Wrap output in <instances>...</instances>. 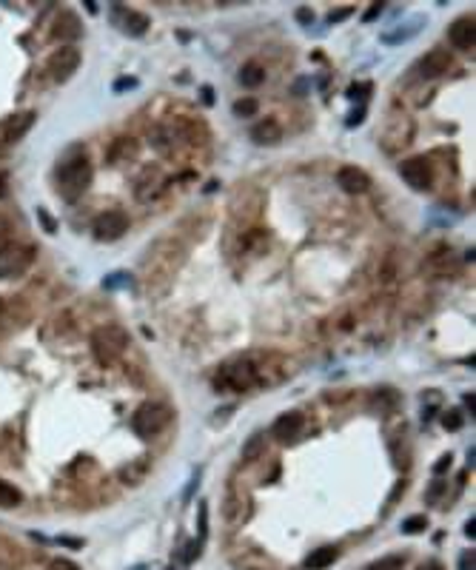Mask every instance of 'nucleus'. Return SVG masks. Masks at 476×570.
<instances>
[{
    "instance_id": "obj_1",
    "label": "nucleus",
    "mask_w": 476,
    "mask_h": 570,
    "mask_svg": "<svg viewBox=\"0 0 476 570\" xmlns=\"http://www.w3.org/2000/svg\"><path fill=\"white\" fill-rule=\"evenodd\" d=\"M89 186H92V163L83 152L66 157L57 166V194L63 200L75 202L78 197H83L89 191Z\"/></svg>"
},
{
    "instance_id": "obj_2",
    "label": "nucleus",
    "mask_w": 476,
    "mask_h": 570,
    "mask_svg": "<svg viewBox=\"0 0 476 570\" xmlns=\"http://www.w3.org/2000/svg\"><path fill=\"white\" fill-rule=\"evenodd\" d=\"M128 348V331L120 325H103L92 334V353L100 365H111Z\"/></svg>"
},
{
    "instance_id": "obj_3",
    "label": "nucleus",
    "mask_w": 476,
    "mask_h": 570,
    "mask_svg": "<svg viewBox=\"0 0 476 570\" xmlns=\"http://www.w3.org/2000/svg\"><path fill=\"white\" fill-rule=\"evenodd\" d=\"M214 382H217L220 391H248V388L262 382V371L251 360H240V363L223 365Z\"/></svg>"
},
{
    "instance_id": "obj_4",
    "label": "nucleus",
    "mask_w": 476,
    "mask_h": 570,
    "mask_svg": "<svg viewBox=\"0 0 476 570\" xmlns=\"http://www.w3.org/2000/svg\"><path fill=\"white\" fill-rule=\"evenodd\" d=\"M169 419H171V411L166 405L146 402V405H140L138 411H134L131 428H134V434H138L140 439H149V437H154V434L163 431V428L169 425Z\"/></svg>"
},
{
    "instance_id": "obj_5",
    "label": "nucleus",
    "mask_w": 476,
    "mask_h": 570,
    "mask_svg": "<svg viewBox=\"0 0 476 570\" xmlns=\"http://www.w3.org/2000/svg\"><path fill=\"white\" fill-rule=\"evenodd\" d=\"M35 262V248L23 243H4L0 245V279L20 277Z\"/></svg>"
},
{
    "instance_id": "obj_6",
    "label": "nucleus",
    "mask_w": 476,
    "mask_h": 570,
    "mask_svg": "<svg viewBox=\"0 0 476 570\" xmlns=\"http://www.w3.org/2000/svg\"><path fill=\"white\" fill-rule=\"evenodd\" d=\"M411 137H414V120L408 117V114H393L388 120L382 137H379V146L388 154H396V152H402L408 146V142H411Z\"/></svg>"
},
{
    "instance_id": "obj_7",
    "label": "nucleus",
    "mask_w": 476,
    "mask_h": 570,
    "mask_svg": "<svg viewBox=\"0 0 476 570\" xmlns=\"http://www.w3.org/2000/svg\"><path fill=\"white\" fill-rule=\"evenodd\" d=\"M126 231H128V217H126V211H120V208H111V211L97 214L94 223H92V234H94V240H100V243H114V240H120Z\"/></svg>"
},
{
    "instance_id": "obj_8",
    "label": "nucleus",
    "mask_w": 476,
    "mask_h": 570,
    "mask_svg": "<svg viewBox=\"0 0 476 570\" xmlns=\"http://www.w3.org/2000/svg\"><path fill=\"white\" fill-rule=\"evenodd\" d=\"M80 68V51L75 46H60L49 57V75L54 83H66Z\"/></svg>"
},
{
    "instance_id": "obj_9",
    "label": "nucleus",
    "mask_w": 476,
    "mask_h": 570,
    "mask_svg": "<svg viewBox=\"0 0 476 570\" xmlns=\"http://www.w3.org/2000/svg\"><path fill=\"white\" fill-rule=\"evenodd\" d=\"M399 174L402 180L411 186L414 191H428L431 183H434V171H431V163L425 157H408L399 163Z\"/></svg>"
},
{
    "instance_id": "obj_10",
    "label": "nucleus",
    "mask_w": 476,
    "mask_h": 570,
    "mask_svg": "<svg viewBox=\"0 0 476 570\" xmlns=\"http://www.w3.org/2000/svg\"><path fill=\"white\" fill-rule=\"evenodd\" d=\"M35 111H15L6 120H0V142H18L35 126Z\"/></svg>"
},
{
    "instance_id": "obj_11",
    "label": "nucleus",
    "mask_w": 476,
    "mask_h": 570,
    "mask_svg": "<svg viewBox=\"0 0 476 570\" xmlns=\"http://www.w3.org/2000/svg\"><path fill=\"white\" fill-rule=\"evenodd\" d=\"M114 23L120 26V32H126L131 37H140L149 29V18L146 15L134 12V9H126V6H114Z\"/></svg>"
},
{
    "instance_id": "obj_12",
    "label": "nucleus",
    "mask_w": 476,
    "mask_h": 570,
    "mask_svg": "<svg viewBox=\"0 0 476 570\" xmlns=\"http://www.w3.org/2000/svg\"><path fill=\"white\" fill-rule=\"evenodd\" d=\"M336 183H339V188L348 191V194H365L371 188V177L362 169H357V166H343V169H339L336 171Z\"/></svg>"
},
{
    "instance_id": "obj_13",
    "label": "nucleus",
    "mask_w": 476,
    "mask_h": 570,
    "mask_svg": "<svg viewBox=\"0 0 476 570\" xmlns=\"http://www.w3.org/2000/svg\"><path fill=\"white\" fill-rule=\"evenodd\" d=\"M451 63H453V57L448 54V49H434L420 60V75L422 78H439L451 68Z\"/></svg>"
},
{
    "instance_id": "obj_14",
    "label": "nucleus",
    "mask_w": 476,
    "mask_h": 570,
    "mask_svg": "<svg viewBox=\"0 0 476 570\" xmlns=\"http://www.w3.org/2000/svg\"><path fill=\"white\" fill-rule=\"evenodd\" d=\"M448 40L456 49H473V43H476V23H473V18L453 20L451 29H448Z\"/></svg>"
},
{
    "instance_id": "obj_15",
    "label": "nucleus",
    "mask_w": 476,
    "mask_h": 570,
    "mask_svg": "<svg viewBox=\"0 0 476 570\" xmlns=\"http://www.w3.org/2000/svg\"><path fill=\"white\" fill-rule=\"evenodd\" d=\"M300 428H303V413H300V411H288V413H283V416L274 422L271 434H274L280 442H294L297 434H300Z\"/></svg>"
},
{
    "instance_id": "obj_16",
    "label": "nucleus",
    "mask_w": 476,
    "mask_h": 570,
    "mask_svg": "<svg viewBox=\"0 0 476 570\" xmlns=\"http://www.w3.org/2000/svg\"><path fill=\"white\" fill-rule=\"evenodd\" d=\"M163 177H160V171L157 169H146L143 171V177L138 180V186H134V191H138V197L140 200H154L160 191H163Z\"/></svg>"
},
{
    "instance_id": "obj_17",
    "label": "nucleus",
    "mask_w": 476,
    "mask_h": 570,
    "mask_svg": "<svg viewBox=\"0 0 476 570\" xmlns=\"http://www.w3.org/2000/svg\"><path fill=\"white\" fill-rule=\"evenodd\" d=\"M280 137H283V128L277 126V120H262L251 128V140L257 146H274V142H280Z\"/></svg>"
},
{
    "instance_id": "obj_18",
    "label": "nucleus",
    "mask_w": 476,
    "mask_h": 570,
    "mask_svg": "<svg viewBox=\"0 0 476 570\" xmlns=\"http://www.w3.org/2000/svg\"><path fill=\"white\" fill-rule=\"evenodd\" d=\"M80 35V20L75 12H63L54 23V37L57 40H75Z\"/></svg>"
},
{
    "instance_id": "obj_19",
    "label": "nucleus",
    "mask_w": 476,
    "mask_h": 570,
    "mask_svg": "<svg viewBox=\"0 0 476 570\" xmlns=\"http://www.w3.org/2000/svg\"><path fill=\"white\" fill-rule=\"evenodd\" d=\"M336 556H339V550L336 547H317L308 559H305V567L308 570H322V567H328V564H334L336 562Z\"/></svg>"
},
{
    "instance_id": "obj_20",
    "label": "nucleus",
    "mask_w": 476,
    "mask_h": 570,
    "mask_svg": "<svg viewBox=\"0 0 476 570\" xmlns=\"http://www.w3.org/2000/svg\"><path fill=\"white\" fill-rule=\"evenodd\" d=\"M262 80H265V68H262L260 63H245V66L240 68V83H243L245 89H257Z\"/></svg>"
},
{
    "instance_id": "obj_21",
    "label": "nucleus",
    "mask_w": 476,
    "mask_h": 570,
    "mask_svg": "<svg viewBox=\"0 0 476 570\" xmlns=\"http://www.w3.org/2000/svg\"><path fill=\"white\" fill-rule=\"evenodd\" d=\"M20 502H23V493H20L15 485H9V482L0 479V508L9 511V508H18Z\"/></svg>"
},
{
    "instance_id": "obj_22",
    "label": "nucleus",
    "mask_w": 476,
    "mask_h": 570,
    "mask_svg": "<svg viewBox=\"0 0 476 570\" xmlns=\"http://www.w3.org/2000/svg\"><path fill=\"white\" fill-rule=\"evenodd\" d=\"M240 496H237V490L234 487H228V493H226V505H223V514H226V519L228 522H237L240 519Z\"/></svg>"
},
{
    "instance_id": "obj_23",
    "label": "nucleus",
    "mask_w": 476,
    "mask_h": 570,
    "mask_svg": "<svg viewBox=\"0 0 476 570\" xmlns=\"http://www.w3.org/2000/svg\"><path fill=\"white\" fill-rule=\"evenodd\" d=\"M262 445H265V437H262V434H254V437L243 445V459H245V462H254V459L260 456Z\"/></svg>"
},
{
    "instance_id": "obj_24",
    "label": "nucleus",
    "mask_w": 476,
    "mask_h": 570,
    "mask_svg": "<svg viewBox=\"0 0 476 570\" xmlns=\"http://www.w3.org/2000/svg\"><path fill=\"white\" fill-rule=\"evenodd\" d=\"M402 564H405V559L393 553V556H382V559L371 562L368 570H402Z\"/></svg>"
},
{
    "instance_id": "obj_25",
    "label": "nucleus",
    "mask_w": 476,
    "mask_h": 570,
    "mask_svg": "<svg viewBox=\"0 0 476 570\" xmlns=\"http://www.w3.org/2000/svg\"><path fill=\"white\" fill-rule=\"evenodd\" d=\"M134 154V142L128 140V137H120L114 146H111V152H109V163H120V154Z\"/></svg>"
},
{
    "instance_id": "obj_26",
    "label": "nucleus",
    "mask_w": 476,
    "mask_h": 570,
    "mask_svg": "<svg viewBox=\"0 0 476 570\" xmlns=\"http://www.w3.org/2000/svg\"><path fill=\"white\" fill-rule=\"evenodd\" d=\"M425 528H428V519H425V516H408V519L402 522V533H408V536L425 533Z\"/></svg>"
},
{
    "instance_id": "obj_27",
    "label": "nucleus",
    "mask_w": 476,
    "mask_h": 570,
    "mask_svg": "<svg viewBox=\"0 0 476 570\" xmlns=\"http://www.w3.org/2000/svg\"><path fill=\"white\" fill-rule=\"evenodd\" d=\"M257 111H260V103L254 97H243V100L234 103V114L237 117H254Z\"/></svg>"
},
{
    "instance_id": "obj_28",
    "label": "nucleus",
    "mask_w": 476,
    "mask_h": 570,
    "mask_svg": "<svg viewBox=\"0 0 476 570\" xmlns=\"http://www.w3.org/2000/svg\"><path fill=\"white\" fill-rule=\"evenodd\" d=\"M120 476H123V482H126V485H138V482L146 476V465L140 462L138 468H123V473H120Z\"/></svg>"
},
{
    "instance_id": "obj_29",
    "label": "nucleus",
    "mask_w": 476,
    "mask_h": 570,
    "mask_svg": "<svg viewBox=\"0 0 476 570\" xmlns=\"http://www.w3.org/2000/svg\"><path fill=\"white\" fill-rule=\"evenodd\" d=\"M442 425L448 428V431H459V428H462V413L459 411H445L442 413Z\"/></svg>"
},
{
    "instance_id": "obj_30",
    "label": "nucleus",
    "mask_w": 476,
    "mask_h": 570,
    "mask_svg": "<svg viewBox=\"0 0 476 570\" xmlns=\"http://www.w3.org/2000/svg\"><path fill=\"white\" fill-rule=\"evenodd\" d=\"M200 547H202V542H197V539H191V542H188V545H185V550H183V556H180V559H183V562H185V564H191V562H194V559H197V556H200Z\"/></svg>"
},
{
    "instance_id": "obj_31",
    "label": "nucleus",
    "mask_w": 476,
    "mask_h": 570,
    "mask_svg": "<svg viewBox=\"0 0 476 570\" xmlns=\"http://www.w3.org/2000/svg\"><path fill=\"white\" fill-rule=\"evenodd\" d=\"M351 15H354L351 6H346V9H334V12L328 15V23H339V20H346V18H351Z\"/></svg>"
},
{
    "instance_id": "obj_32",
    "label": "nucleus",
    "mask_w": 476,
    "mask_h": 570,
    "mask_svg": "<svg viewBox=\"0 0 476 570\" xmlns=\"http://www.w3.org/2000/svg\"><path fill=\"white\" fill-rule=\"evenodd\" d=\"M49 570H80L75 562H69V559H54L51 564H49Z\"/></svg>"
},
{
    "instance_id": "obj_33",
    "label": "nucleus",
    "mask_w": 476,
    "mask_h": 570,
    "mask_svg": "<svg viewBox=\"0 0 476 570\" xmlns=\"http://www.w3.org/2000/svg\"><path fill=\"white\" fill-rule=\"evenodd\" d=\"M206 528H209V508L206 502H200V533L206 536Z\"/></svg>"
},
{
    "instance_id": "obj_34",
    "label": "nucleus",
    "mask_w": 476,
    "mask_h": 570,
    "mask_svg": "<svg viewBox=\"0 0 476 570\" xmlns=\"http://www.w3.org/2000/svg\"><path fill=\"white\" fill-rule=\"evenodd\" d=\"M379 12H382V4H374V6H371L365 15H362V20H365V23H371V20H377V18H379Z\"/></svg>"
},
{
    "instance_id": "obj_35",
    "label": "nucleus",
    "mask_w": 476,
    "mask_h": 570,
    "mask_svg": "<svg viewBox=\"0 0 476 570\" xmlns=\"http://www.w3.org/2000/svg\"><path fill=\"white\" fill-rule=\"evenodd\" d=\"M134 86H138V80H134V78H123V80H117V83H114V92H123V89H134Z\"/></svg>"
},
{
    "instance_id": "obj_36",
    "label": "nucleus",
    "mask_w": 476,
    "mask_h": 570,
    "mask_svg": "<svg viewBox=\"0 0 476 570\" xmlns=\"http://www.w3.org/2000/svg\"><path fill=\"white\" fill-rule=\"evenodd\" d=\"M365 120V109H357L351 117H348V128H354V126H360Z\"/></svg>"
},
{
    "instance_id": "obj_37",
    "label": "nucleus",
    "mask_w": 476,
    "mask_h": 570,
    "mask_svg": "<svg viewBox=\"0 0 476 570\" xmlns=\"http://www.w3.org/2000/svg\"><path fill=\"white\" fill-rule=\"evenodd\" d=\"M448 468H451V454H445V456H442V459L434 465V473H445Z\"/></svg>"
},
{
    "instance_id": "obj_38",
    "label": "nucleus",
    "mask_w": 476,
    "mask_h": 570,
    "mask_svg": "<svg viewBox=\"0 0 476 570\" xmlns=\"http://www.w3.org/2000/svg\"><path fill=\"white\" fill-rule=\"evenodd\" d=\"M6 231H9V220L4 217V214H0V245L6 243Z\"/></svg>"
},
{
    "instance_id": "obj_39",
    "label": "nucleus",
    "mask_w": 476,
    "mask_h": 570,
    "mask_svg": "<svg viewBox=\"0 0 476 570\" xmlns=\"http://www.w3.org/2000/svg\"><path fill=\"white\" fill-rule=\"evenodd\" d=\"M297 20H303V23H311V20H314V12L303 6V9H297Z\"/></svg>"
},
{
    "instance_id": "obj_40",
    "label": "nucleus",
    "mask_w": 476,
    "mask_h": 570,
    "mask_svg": "<svg viewBox=\"0 0 476 570\" xmlns=\"http://www.w3.org/2000/svg\"><path fill=\"white\" fill-rule=\"evenodd\" d=\"M465 536H470V539L476 536V519H473V516L465 522Z\"/></svg>"
},
{
    "instance_id": "obj_41",
    "label": "nucleus",
    "mask_w": 476,
    "mask_h": 570,
    "mask_svg": "<svg viewBox=\"0 0 476 570\" xmlns=\"http://www.w3.org/2000/svg\"><path fill=\"white\" fill-rule=\"evenodd\" d=\"M462 402H465V408L470 411V416H473V408H476V399H473V394H465L462 396Z\"/></svg>"
},
{
    "instance_id": "obj_42",
    "label": "nucleus",
    "mask_w": 476,
    "mask_h": 570,
    "mask_svg": "<svg viewBox=\"0 0 476 570\" xmlns=\"http://www.w3.org/2000/svg\"><path fill=\"white\" fill-rule=\"evenodd\" d=\"M420 570H442V564H439V562H428V564H422Z\"/></svg>"
},
{
    "instance_id": "obj_43",
    "label": "nucleus",
    "mask_w": 476,
    "mask_h": 570,
    "mask_svg": "<svg viewBox=\"0 0 476 570\" xmlns=\"http://www.w3.org/2000/svg\"><path fill=\"white\" fill-rule=\"evenodd\" d=\"M202 100H206V103H212V100H214V97H212V89H209V86L202 89Z\"/></svg>"
},
{
    "instance_id": "obj_44",
    "label": "nucleus",
    "mask_w": 476,
    "mask_h": 570,
    "mask_svg": "<svg viewBox=\"0 0 476 570\" xmlns=\"http://www.w3.org/2000/svg\"><path fill=\"white\" fill-rule=\"evenodd\" d=\"M4 180H6V177H4V174H0V194H4V188H6V183H4Z\"/></svg>"
},
{
    "instance_id": "obj_45",
    "label": "nucleus",
    "mask_w": 476,
    "mask_h": 570,
    "mask_svg": "<svg viewBox=\"0 0 476 570\" xmlns=\"http://www.w3.org/2000/svg\"><path fill=\"white\" fill-rule=\"evenodd\" d=\"M0 314H4V300H0Z\"/></svg>"
}]
</instances>
